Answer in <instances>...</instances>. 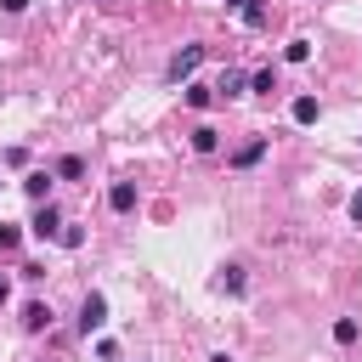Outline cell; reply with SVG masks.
<instances>
[{
    "label": "cell",
    "instance_id": "obj_16",
    "mask_svg": "<svg viewBox=\"0 0 362 362\" xmlns=\"http://www.w3.org/2000/svg\"><path fill=\"white\" fill-rule=\"evenodd\" d=\"M238 11H243V23H249V28H260V23H266V0H243Z\"/></svg>",
    "mask_w": 362,
    "mask_h": 362
},
{
    "label": "cell",
    "instance_id": "obj_9",
    "mask_svg": "<svg viewBox=\"0 0 362 362\" xmlns=\"http://www.w3.org/2000/svg\"><path fill=\"white\" fill-rule=\"evenodd\" d=\"M215 147H221V130L215 124H198L192 130V153H215Z\"/></svg>",
    "mask_w": 362,
    "mask_h": 362
},
{
    "label": "cell",
    "instance_id": "obj_6",
    "mask_svg": "<svg viewBox=\"0 0 362 362\" xmlns=\"http://www.w3.org/2000/svg\"><path fill=\"white\" fill-rule=\"evenodd\" d=\"M23 192H28L34 204H51V170H34V175H23Z\"/></svg>",
    "mask_w": 362,
    "mask_h": 362
},
{
    "label": "cell",
    "instance_id": "obj_19",
    "mask_svg": "<svg viewBox=\"0 0 362 362\" xmlns=\"http://www.w3.org/2000/svg\"><path fill=\"white\" fill-rule=\"evenodd\" d=\"M17 243H23V232H17L11 221H0V249H17Z\"/></svg>",
    "mask_w": 362,
    "mask_h": 362
},
{
    "label": "cell",
    "instance_id": "obj_13",
    "mask_svg": "<svg viewBox=\"0 0 362 362\" xmlns=\"http://www.w3.org/2000/svg\"><path fill=\"white\" fill-rule=\"evenodd\" d=\"M249 85H255V96H272V90H277V68H260Z\"/></svg>",
    "mask_w": 362,
    "mask_h": 362
},
{
    "label": "cell",
    "instance_id": "obj_18",
    "mask_svg": "<svg viewBox=\"0 0 362 362\" xmlns=\"http://www.w3.org/2000/svg\"><path fill=\"white\" fill-rule=\"evenodd\" d=\"M283 57H288V62H305V57H311V40H288V51H283Z\"/></svg>",
    "mask_w": 362,
    "mask_h": 362
},
{
    "label": "cell",
    "instance_id": "obj_20",
    "mask_svg": "<svg viewBox=\"0 0 362 362\" xmlns=\"http://www.w3.org/2000/svg\"><path fill=\"white\" fill-rule=\"evenodd\" d=\"M0 11H11V17H17V11H28V0H0Z\"/></svg>",
    "mask_w": 362,
    "mask_h": 362
},
{
    "label": "cell",
    "instance_id": "obj_10",
    "mask_svg": "<svg viewBox=\"0 0 362 362\" xmlns=\"http://www.w3.org/2000/svg\"><path fill=\"white\" fill-rule=\"evenodd\" d=\"M243 85H249V79H243L238 68H226V74H221V85H215V96H243Z\"/></svg>",
    "mask_w": 362,
    "mask_h": 362
},
{
    "label": "cell",
    "instance_id": "obj_24",
    "mask_svg": "<svg viewBox=\"0 0 362 362\" xmlns=\"http://www.w3.org/2000/svg\"><path fill=\"white\" fill-rule=\"evenodd\" d=\"M96 6H107V0H96Z\"/></svg>",
    "mask_w": 362,
    "mask_h": 362
},
{
    "label": "cell",
    "instance_id": "obj_15",
    "mask_svg": "<svg viewBox=\"0 0 362 362\" xmlns=\"http://www.w3.org/2000/svg\"><path fill=\"white\" fill-rule=\"evenodd\" d=\"M57 243H62V249H79V243H85V226H74V221H62V232H57Z\"/></svg>",
    "mask_w": 362,
    "mask_h": 362
},
{
    "label": "cell",
    "instance_id": "obj_23",
    "mask_svg": "<svg viewBox=\"0 0 362 362\" xmlns=\"http://www.w3.org/2000/svg\"><path fill=\"white\" fill-rule=\"evenodd\" d=\"M226 6H243V0H226Z\"/></svg>",
    "mask_w": 362,
    "mask_h": 362
},
{
    "label": "cell",
    "instance_id": "obj_22",
    "mask_svg": "<svg viewBox=\"0 0 362 362\" xmlns=\"http://www.w3.org/2000/svg\"><path fill=\"white\" fill-rule=\"evenodd\" d=\"M6 300H11V277H0V305H6Z\"/></svg>",
    "mask_w": 362,
    "mask_h": 362
},
{
    "label": "cell",
    "instance_id": "obj_8",
    "mask_svg": "<svg viewBox=\"0 0 362 362\" xmlns=\"http://www.w3.org/2000/svg\"><path fill=\"white\" fill-rule=\"evenodd\" d=\"M317 113H322V107H317V96H294V107H288V119H294V124H317Z\"/></svg>",
    "mask_w": 362,
    "mask_h": 362
},
{
    "label": "cell",
    "instance_id": "obj_11",
    "mask_svg": "<svg viewBox=\"0 0 362 362\" xmlns=\"http://www.w3.org/2000/svg\"><path fill=\"white\" fill-rule=\"evenodd\" d=\"M57 175H62V181H79V175H85V158H79V153L57 158Z\"/></svg>",
    "mask_w": 362,
    "mask_h": 362
},
{
    "label": "cell",
    "instance_id": "obj_7",
    "mask_svg": "<svg viewBox=\"0 0 362 362\" xmlns=\"http://www.w3.org/2000/svg\"><path fill=\"white\" fill-rule=\"evenodd\" d=\"M23 328H28V334L51 328V305H45V300H28V305H23Z\"/></svg>",
    "mask_w": 362,
    "mask_h": 362
},
{
    "label": "cell",
    "instance_id": "obj_5",
    "mask_svg": "<svg viewBox=\"0 0 362 362\" xmlns=\"http://www.w3.org/2000/svg\"><path fill=\"white\" fill-rule=\"evenodd\" d=\"M107 209L130 215V209H136V181H113V187H107Z\"/></svg>",
    "mask_w": 362,
    "mask_h": 362
},
{
    "label": "cell",
    "instance_id": "obj_17",
    "mask_svg": "<svg viewBox=\"0 0 362 362\" xmlns=\"http://www.w3.org/2000/svg\"><path fill=\"white\" fill-rule=\"evenodd\" d=\"M334 339H339V345H356V317H339V322H334Z\"/></svg>",
    "mask_w": 362,
    "mask_h": 362
},
{
    "label": "cell",
    "instance_id": "obj_14",
    "mask_svg": "<svg viewBox=\"0 0 362 362\" xmlns=\"http://www.w3.org/2000/svg\"><path fill=\"white\" fill-rule=\"evenodd\" d=\"M209 102H215V90H209V85H187V107H198V113H204Z\"/></svg>",
    "mask_w": 362,
    "mask_h": 362
},
{
    "label": "cell",
    "instance_id": "obj_21",
    "mask_svg": "<svg viewBox=\"0 0 362 362\" xmlns=\"http://www.w3.org/2000/svg\"><path fill=\"white\" fill-rule=\"evenodd\" d=\"M351 221H356V226H362V192H356V198H351Z\"/></svg>",
    "mask_w": 362,
    "mask_h": 362
},
{
    "label": "cell",
    "instance_id": "obj_3",
    "mask_svg": "<svg viewBox=\"0 0 362 362\" xmlns=\"http://www.w3.org/2000/svg\"><path fill=\"white\" fill-rule=\"evenodd\" d=\"M28 232H34V238H57V232H62V215H57L51 204H40L34 221H28Z\"/></svg>",
    "mask_w": 362,
    "mask_h": 362
},
{
    "label": "cell",
    "instance_id": "obj_1",
    "mask_svg": "<svg viewBox=\"0 0 362 362\" xmlns=\"http://www.w3.org/2000/svg\"><path fill=\"white\" fill-rule=\"evenodd\" d=\"M198 62H204V45H181V51L170 57V79H175V85H187V79L198 74Z\"/></svg>",
    "mask_w": 362,
    "mask_h": 362
},
{
    "label": "cell",
    "instance_id": "obj_2",
    "mask_svg": "<svg viewBox=\"0 0 362 362\" xmlns=\"http://www.w3.org/2000/svg\"><path fill=\"white\" fill-rule=\"evenodd\" d=\"M102 322H107V300H102V294H85V300H79V334L90 339Z\"/></svg>",
    "mask_w": 362,
    "mask_h": 362
},
{
    "label": "cell",
    "instance_id": "obj_12",
    "mask_svg": "<svg viewBox=\"0 0 362 362\" xmlns=\"http://www.w3.org/2000/svg\"><path fill=\"white\" fill-rule=\"evenodd\" d=\"M243 283H249L243 266H221V288H226V294H243Z\"/></svg>",
    "mask_w": 362,
    "mask_h": 362
},
{
    "label": "cell",
    "instance_id": "obj_4",
    "mask_svg": "<svg viewBox=\"0 0 362 362\" xmlns=\"http://www.w3.org/2000/svg\"><path fill=\"white\" fill-rule=\"evenodd\" d=\"M260 158H266V136H255V141H243V147L232 153V170H255Z\"/></svg>",
    "mask_w": 362,
    "mask_h": 362
}]
</instances>
